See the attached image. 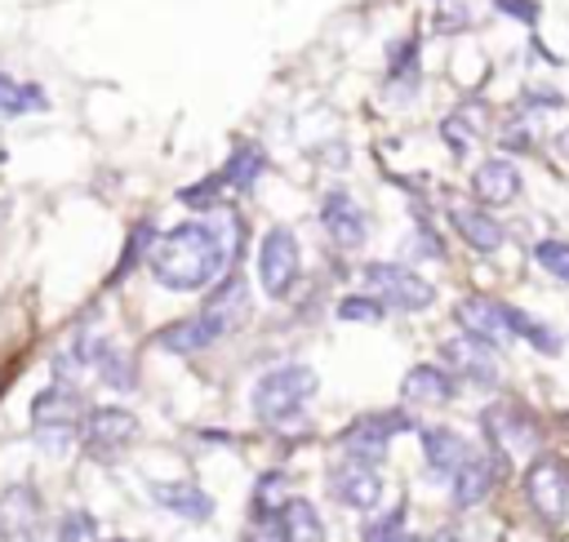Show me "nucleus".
I'll use <instances>...</instances> for the list:
<instances>
[{
	"mask_svg": "<svg viewBox=\"0 0 569 542\" xmlns=\"http://www.w3.org/2000/svg\"><path fill=\"white\" fill-rule=\"evenodd\" d=\"M227 267V244L209 222H182L151 244V275L173 293H196Z\"/></svg>",
	"mask_w": 569,
	"mask_h": 542,
	"instance_id": "1",
	"label": "nucleus"
},
{
	"mask_svg": "<svg viewBox=\"0 0 569 542\" xmlns=\"http://www.w3.org/2000/svg\"><path fill=\"white\" fill-rule=\"evenodd\" d=\"M316 387H320V378H316L311 364H280V369H271V373L258 378V387H253V413L262 422H289V418H298L311 404Z\"/></svg>",
	"mask_w": 569,
	"mask_h": 542,
	"instance_id": "2",
	"label": "nucleus"
},
{
	"mask_svg": "<svg viewBox=\"0 0 569 542\" xmlns=\"http://www.w3.org/2000/svg\"><path fill=\"white\" fill-rule=\"evenodd\" d=\"M365 284L373 289V298L382 307H396V311H422L436 298V289L418 271H409L400 262H369L365 267Z\"/></svg>",
	"mask_w": 569,
	"mask_h": 542,
	"instance_id": "3",
	"label": "nucleus"
},
{
	"mask_svg": "<svg viewBox=\"0 0 569 542\" xmlns=\"http://www.w3.org/2000/svg\"><path fill=\"white\" fill-rule=\"evenodd\" d=\"M302 271V253H298V240L289 227H271L258 244V280L267 289V298H284L293 289Z\"/></svg>",
	"mask_w": 569,
	"mask_h": 542,
	"instance_id": "4",
	"label": "nucleus"
},
{
	"mask_svg": "<svg viewBox=\"0 0 569 542\" xmlns=\"http://www.w3.org/2000/svg\"><path fill=\"white\" fill-rule=\"evenodd\" d=\"M525 498L542 520H565L569 515V466L560 458H538L525 471Z\"/></svg>",
	"mask_w": 569,
	"mask_h": 542,
	"instance_id": "5",
	"label": "nucleus"
},
{
	"mask_svg": "<svg viewBox=\"0 0 569 542\" xmlns=\"http://www.w3.org/2000/svg\"><path fill=\"white\" fill-rule=\"evenodd\" d=\"M409 418L405 413H373V418H360L356 426L342 431V449L351 462H365V466H378L387 458V440L396 431H405Z\"/></svg>",
	"mask_w": 569,
	"mask_h": 542,
	"instance_id": "6",
	"label": "nucleus"
},
{
	"mask_svg": "<svg viewBox=\"0 0 569 542\" xmlns=\"http://www.w3.org/2000/svg\"><path fill=\"white\" fill-rule=\"evenodd\" d=\"M440 351H445V360H449L467 382H476V387H493V382L502 378V369H498V347L485 342V338H476V333L449 338Z\"/></svg>",
	"mask_w": 569,
	"mask_h": 542,
	"instance_id": "7",
	"label": "nucleus"
},
{
	"mask_svg": "<svg viewBox=\"0 0 569 542\" xmlns=\"http://www.w3.org/2000/svg\"><path fill=\"white\" fill-rule=\"evenodd\" d=\"M320 227H325L329 240L342 244V249H356V244H365V235H369V218H365V209L356 204L351 191H329V195L320 200Z\"/></svg>",
	"mask_w": 569,
	"mask_h": 542,
	"instance_id": "8",
	"label": "nucleus"
},
{
	"mask_svg": "<svg viewBox=\"0 0 569 542\" xmlns=\"http://www.w3.org/2000/svg\"><path fill=\"white\" fill-rule=\"evenodd\" d=\"M453 315H458L462 333H476V338H485V342H493V347H502V342L516 338V329H511V307H507V302H493V298H462V302L453 307Z\"/></svg>",
	"mask_w": 569,
	"mask_h": 542,
	"instance_id": "9",
	"label": "nucleus"
},
{
	"mask_svg": "<svg viewBox=\"0 0 569 542\" xmlns=\"http://www.w3.org/2000/svg\"><path fill=\"white\" fill-rule=\"evenodd\" d=\"M329 493L342 502V506H356V511H373L378 506V498H382V480H378V471L373 466H365V462H338L333 471H329Z\"/></svg>",
	"mask_w": 569,
	"mask_h": 542,
	"instance_id": "10",
	"label": "nucleus"
},
{
	"mask_svg": "<svg viewBox=\"0 0 569 542\" xmlns=\"http://www.w3.org/2000/svg\"><path fill=\"white\" fill-rule=\"evenodd\" d=\"M80 435H84V444H89L93 453H116V449H124V444L138 435V418H133L129 409L102 404V409H89Z\"/></svg>",
	"mask_w": 569,
	"mask_h": 542,
	"instance_id": "11",
	"label": "nucleus"
},
{
	"mask_svg": "<svg viewBox=\"0 0 569 542\" xmlns=\"http://www.w3.org/2000/svg\"><path fill=\"white\" fill-rule=\"evenodd\" d=\"M40 538V502L27 484L0 493V542H36Z\"/></svg>",
	"mask_w": 569,
	"mask_h": 542,
	"instance_id": "12",
	"label": "nucleus"
},
{
	"mask_svg": "<svg viewBox=\"0 0 569 542\" xmlns=\"http://www.w3.org/2000/svg\"><path fill=\"white\" fill-rule=\"evenodd\" d=\"M218 333H231L236 324H244L249 315H253V298H249V284L240 280V275H227L218 289H213V298L204 302V311H200Z\"/></svg>",
	"mask_w": 569,
	"mask_h": 542,
	"instance_id": "13",
	"label": "nucleus"
},
{
	"mask_svg": "<svg viewBox=\"0 0 569 542\" xmlns=\"http://www.w3.org/2000/svg\"><path fill=\"white\" fill-rule=\"evenodd\" d=\"M471 191L480 204H511L520 195V173L511 160H480L476 173H471Z\"/></svg>",
	"mask_w": 569,
	"mask_h": 542,
	"instance_id": "14",
	"label": "nucleus"
},
{
	"mask_svg": "<svg viewBox=\"0 0 569 542\" xmlns=\"http://www.w3.org/2000/svg\"><path fill=\"white\" fill-rule=\"evenodd\" d=\"M422 453H427V466H431L436 475H449V480H453V471H458L462 462L476 458L471 444H467L458 431H445V426L422 431Z\"/></svg>",
	"mask_w": 569,
	"mask_h": 542,
	"instance_id": "15",
	"label": "nucleus"
},
{
	"mask_svg": "<svg viewBox=\"0 0 569 542\" xmlns=\"http://www.w3.org/2000/svg\"><path fill=\"white\" fill-rule=\"evenodd\" d=\"M222 333L204 320V315H187V320H173L156 333V347L160 351H173V355H191V351H204L209 342H218Z\"/></svg>",
	"mask_w": 569,
	"mask_h": 542,
	"instance_id": "16",
	"label": "nucleus"
},
{
	"mask_svg": "<svg viewBox=\"0 0 569 542\" xmlns=\"http://www.w3.org/2000/svg\"><path fill=\"white\" fill-rule=\"evenodd\" d=\"M400 395L409 404H449L453 400V378L440 364H413L400 382Z\"/></svg>",
	"mask_w": 569,
	"mask_h": 542,
	"instance_id": "17",
	"label": "nucleus"
},
{
	"mask_svg": "<svg viewBox=\"0 0 569 542\" xmlns=\"http://www.w3.org/2000/svg\"><path fill=\"white\" fill-rule=\"evenodd\" d=\"M493 480H498V462L476 453L471 462H462V466L453 471V502H458V506H476V502H485L489 489H493Z\"/></svg>",
	"mask_w": 569,
	"mask_h": 542,
	"instance_id": "18",
	"label": "nucleus"
},
{
	"mask_svg": "<svg viewBox=\"0 0 569 542\" xmlns=\"http://www.w3.org/2000/svg\"><path fill=\"white\" fill-rule=\"evenodd\" d=\"M151 498H156L164 511L182 515V520H209V515H213V498H209L204 489L187 484V480H178V484H151Z\"/></svg>",
	"mask_w": 569,
	"mask_h": 542,
	"instance_id": "19",
	"label": "nucleus"
},
{
	"mask_svg": "<svg viewBox=\"0 0 569 542\" xmlns=\"http://www.w3.org/2000/svg\"><path fill=\"white\" fill-rule=\"evenodd\" d=\"M76 413H80V395H76L67 382H58V387L40 391V395H36V404H31L36 426H71V422H76Z\"/></svg>",
	"mask_w": 569,
	"mask_h": 542,
	"instance_id": "20",
	"label": "nucleus"
},
{
	"mask_svg": "<svg viewBox=\"0 0 569 542\" xmlns=\"http://www.w3.org/2000/svg\"><path fill=\"white\" fill-rule=\"evenodd\" d=\"M453 227L462 231V240L471 244V249H480V253H493V249H502V227L485 213V209H453Z\"/></svg>",
	"mask_w": 569,
	"mask_h": 542,
	"instance_id": "21",
	"label": "nucleus"
},
{
	"mask_svg": "<svg viewBox=\"0 0 569 542\" xmlns=\"http://www.w3.org/2000/svg\"><path fill=\"white\" fill-rule=\"evenodd\" d=\"M280 529H284V542H325V524L307 498H289L280 506Z\"/></svg>",
	"mask_w": 569,
	"mask_h": 542,
	"instance_id": "22",
	"label": "nucleus"
},
{
	"mask_svg": "<svg viewBox=\"0 0 569 542\" xmlns=\"http://www.w3.org/2000/svg\"><path fill=\"white\" fill-rule=\"evenodd\" d=\"M262 147H253V142H244V147H236V155L222 164V182H231V187H253L258 182V173H262Z\"/></svg>",
	"mask_w": 569,
	"mask_h": 542,
	"instance_id": "23",
	"label": "nucleus"
},
{
	"mask_svg": "<svg viewBox=\"0 0 569 542\" xmlns=\"http://www.w3.org/2000/svg\"><path fill=\"white\" fill-rule=\"evenodd\" d=\"M44 107V93L36 84H18L13 76H0V111L4 116H18V111H40Z\"/></svg>",
	"mask_w": 569,
	"mask_h": 542,
	"instance_id": "24",
	"label": "nucleus"
},
{
	"mask_svg": "<svg viewBox=\"0 0 569 542\" xmlns=\"http://www.w3.org/2000/svg\"><path fill=\"white\" fill-rule=\"evenodd\" d=\"M440 133H445V142H449L453 151H467V147L476 142V133H480V107L471 102L467 111H453V116L440 124Z\"/></svg>",
	"mask_w": 569,
	"mask_h": 542,
	"instance_id": "25",
	"label": "nucleus"
},
{
	"mask_svg": "<svg viewBox=\"0 0 569 542\" xmlns=\"http://www.w3.org/2000/svg\"><path fill=\"white\" fill-rule=\"evenodd\" d=\"M533 258H538L542 271H551L556 280L569 284V240H542V244L533 249Z\"/></svg>",
	"mask_w": 569,
	"mask_h": 542,
	"instance_id": "26",
	"label": "nucleus"
},
{
	"mask_svg": "<svg viewBox=\"0 0 569 542\" xmlns=\"http://www.w3.org/2000/svg\"><path fill=\"white\" fill-rule=\"evenodd\" d=\"M382 311H387V307H382L378 298H365V293H360V298H342V302H338V315H342V320H360V324H378V320H382Z\"/></svg>",
	"mask_w": 569,
	"mask_h": 542,
	"instance_id": "27",
	"label": "nucleus"
},
{
	"mask_svg": "<svg viewBox=\"0 0 569 542\" xmlns=\"http://www.w3.org/2000/svg\"><path fill=\"white\" fill-rule=\"evenodd\" d=\"M58 542H93V515L89 511H67L62 529H58Z\"/></svg>",
	"mask_w": 569,
	"mask_h": 542,
	"instance_id": "28",
	"label": "nucleus"
},
{
	"mask_svg": "<svg viewBox=\"0 0 569 542\" xmlns=\"http://www.w3.org/2000/svg\"><path fill=\"white\" fill-rule=\"evenodd\" d=\"M498 9H507V13H516V18H538V4H529V0H493Z\"/></svg>",
	"mask_w": 569,
	"mask_h": 542,
	"instance_id": "29",
	"label": "nucleus"
},
{
	"mask_svg": "<svg viewBox=\"0 0 569 542\" xmlns=\"http://www.w3.org/2000/svg\"><path fill=\"white\" fill-rule=\"evenodd\" d=\"M382 542H422V538H413V533L400 529V533H391V538H382Z\"/></svg>",
	"mask_w": 569,
	"mask_h": 542,
	"instance_id": "30",
	"label": "nucleus"
},
{
	"mask_svg": "<svg viewBox=\"0 0 569 542\" xmlns=\"http://www.w3.org/2000/svg\"><path fill=\"white\" fill-rule=\"evenodd\" d=\"M107 542H129V538H107Z\"/></svg>",
	"mask_w": 569,
	"mask_h": 542,
	"instance_id": "31",
	"label": "nucleus"
}]
</instances>
